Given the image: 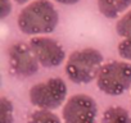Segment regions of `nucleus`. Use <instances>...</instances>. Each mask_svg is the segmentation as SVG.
<instances>
[{"instance_id":"obj_1","label":"nucleus","mask_w":131,"mask_h":123,"mask_svg":"<svg viewBox=\"0 0 131 123\" xmlns=\"http://www.w3.org/2000/svg\"><path fill=\"white\" fill-rule=\"evenodd\" d=\"M59 16L49 0H34L27 4L17 17V26L25 35L42 36L50 33L58 26Z\"/></svg>"},{"instance_id":"obj_2","label":"nucleus","mask_w":131,"mask_h":123,"mask_svg":"<svg viewBox=\"0 0 131 123\" xmlns=\"http://www.w3.org/2000/svg\"><path fill=\"white\" fill-rule=\"evenodd\" d=\"M103 67V55L99 50L85 47L72 51L66 61V75L68 80L76 85L90 83L96 80L100 68Z\"/></svg>"},{"instance_id":"obj_3","label":"nucleus","mask_w":131,"mask_h":123,"mask_svg":"<svg viewBox=\"0 0 131 123\" xmlns=\"http://www.w3.org/2000/svg\"><path fill=\"white\" fill-rule=\"evenodd\" d=\"M96 86L109 96L122 95L131 87V64L119 60L103 64L96 77Z\"/></svg>"},{"instance_id":"obj_4","label":"nucleus","mask_w":131,"mask_h":123,"mask_svg":"<svg viewBox=\"0 0 131 123\" xmlns=\"http://www.w3.org/2000/svg\"><path fill=\"white\" fill-rule=\"evenodd\" d=\"M67 85L59 77L49 78L34 85L28 91V99L34 106L42 110H55L66 100Z\"/></svg>"},{"instance_id":"obj_5","label":"nucleus","mask_w":131,"mask_h":123,"mask_svg":"<svg viewBox=\"0 0 131 123\" xmlns=\"http://www.w3.org/2000/svg\"><path fill=\"white\" fill-rule=\"evenodd\" d=\"M96 115L98 105L95 100L85 94L71 96L62 109L64 123H96Z\"/></svg>"},{"instance_id":"obj_6","label":"nucleus","mask_w":131,"mask_h":123,"mask_svg":"<svg viewBox=\"0 0 131 123\" xmlns=\"http://www.w3.org/2000/svg\"><path fill=\"white\" fill-rule=\"evenodd\" d=\"M31 51L45 68H54L60 66L66 59V51L63 46L54 39L48 36H36L32 37L28 42Z\"/></svg>"},{"instance_id":"obj_7","label":"nucleus","mask_w":131,"mask_h":123,"mask_svg":"<svg viewBox=\"0 0 131 123\" xmlns=\"http://www.w3.org/2000/svg\"><path fill=\"white\" fill-rule=\"evenodd\" d=\"M9 67L14 76L28 78L37 73L40 63L35 58L30 46L23 42H16L8 49Z\"/></svg>"},{"instance_id":"obj_8","label":"nucleus","mask_w":131,"mask_h":123,"mask_svg":"<svg viewBox=\"0 0 131 123\" xmlns=\"http://www.w3.org/2000/svg\"><path fill=\"white\" fill-rule=\"evenodd\" d=\"M131 5V0H98V9L105 18L114 19L123 16Z\"/></svg>"},{"instance_id":"obj_9","label":"nucleus","mask_w":131,"mask_h":123,"mask_svg":"<svg viewBox=\"0 0 131 123\" xmlns=\"http://www.w3.org/2000/svg\"><path fill=\"white\" fill-rule=\"evenodd\" d=\"M102 123H131V115L122 106H109L103 113Z\"/></svg>"},{"instance_id":"obj_10","label":"nucleus","mask_w":131,"mask_h":123,"mask_svg":"<svg viewBox=\"0 0 131 123\" xmlns=\"http://www.w3.org/2000/svg\"><path fill=\"white\" fill-rule=\"evenodd\" d=\"M27 123H62V122L55 113L50 110L37 109L30 115Z\"/></svg>"},{"instance_id":"obj_11","label":"nucleus","mask_w":131,"mask_h":123,"mask_svg":"<svg viewBox=\"0 0 131 123\" xmlns=\"http://www.w3.org/2000/svg\"><path fill=\"white\" fill-rule=\"evenodd\" d=\"M116 31L122 39H131V9L117 21Z\"/></svg>"},{"instance_id":"obj_12","label":"nucleus","mask_w":131,"mask_h":123,"mask_svg":"<svg viewBox=\"0 0 131 123\" xmlns=\"http://www.w3.org/2000/svg\"><path fill=\"white\" fill-rule=\"evenodd\" d=\"M0 112H2L0 123H13V104L5 96H2V99H0Z\"/></svg>"},{"instance_id":"obj_13","label":"nucleus","mask_w":131,"mask_h":123,"mask_svg":"<svg viewBox=\"0 0 131 123\" xmlns=\"http://www.w3.org/2000/svg\"><path fill=\"white\" fill-rule=\"evenodd\" d=\"M117 50H118V55L122 59L131 61V39H123L118 44Z\"/></svg>"},{"instance_id":"obj_14","label":"nucleus","mask_w":131,"mask_h":123,"mask_svg":"<svg viewBox=\"0 0 131 123\" xmlns=\"http://www.w3.org/2000/svg\"><path fill=\"white\" fill-rule=\"evenodd\" d=\"M12 12V3L10 0H0V18L4 19Z\"/></svg>"},{"instance_id":"obj_15","label":"nucleus","mask_w":131,"mask_h":123,"mask_svg":"<svg viewBox=\"0 0 131 123\" xmlns=\"http://www.w3.org/2000/svg\"><path fill=\"white\" fill-rule=\"evenodd\" d=\"M54 2H57L59 4H63V5H73V4L79 3L80 0H54Z\"/></svg>"},{"instance_id":"obj_16","label":"nucleus","mask_w":131,"mask_h":123,"mask_svg":"<svg viewBox=\"0 0 131 123\" xmlns=\"http://www.w3.org/2000/svg\"><path fill=\"white\" fill-rule=\"evenodd\" d=\"M14 2L17 3V4H30L31 3V0H14Z\"/></svg>"}]
</instances>
